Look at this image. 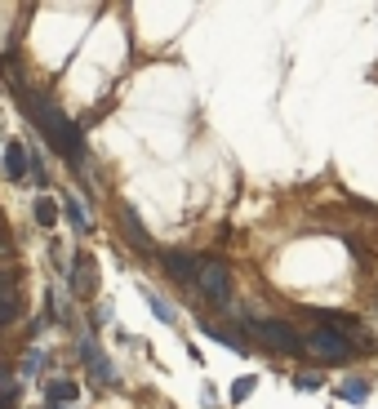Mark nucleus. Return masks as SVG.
I'll return each mask as SVG.
<instances>
[{"label":"nucleus","instance_id":"nucleus-1","mask_svg":"<svg viewBox=\"0 0 378 409\" xmlns=\"http://www.w3.org/2000/svg\"><path fill=\"white\" fill-rule=\"evenodd\" d=\"M27 107H31L36 125H41V134L50 138V142H54V147L63 151V156H71V161H80V156H85L80 129L71 125V120H67L63 112H58V107H50V103H45V98H36V94H31V98H27Z\"/></svg>","mask_w":378,"mask_h":409},{"label":"nucleus","instance_id":"nucleus-2","mask_svg":"<svg viewBox=\"0 0 378 409\" xmlns=\"http://www.w3.org/2000/svg\"><path fill=\"white\" fill-rule=\"evenodd\" d=\"M245 320H249V329L259 334L263 343H272V347H276V352H294V347H303V339L294 334V325L272 320V316H259V311H245Z\"/></svg>","mask_w":378,"mask_h":409},{"label":"nucleus","instance_id":"nucleus-3","mask_svg":"<svg viewBox=\"0 0 378 409\" xmlns=\"http://www.w3.org/2000/svg\"><path fill=\"white\" fill-rule=\"evenodd\" d=\"M303 347H307L316 360H347V356H351V343H347L338 329H316Z\"/></svg>","mask_w":378,"mask_h":409},{"label":"nucleus","instance_id":"nucleus-4","mask_svg":"<svg viewBox=\"0 0 378 409\" xmlns=\"http://www.w3.org/2000/svg\"><path fill=\"white\" fill-rule=\"evenodd\" d=\"M196 285L205 290V298H214V303H227L231 298V272L223 267V262H205V267L196 272Z\"/></svg>","mask_w":378,"mask_h":409},{"label":"nucleus","instance_id":"nucleus-5","mask_svg":"<svg viewBox=\"0 0 378 409\" xmlns=\"http://www.w3.org/2000/svg\"><path fill=\"white\" fill-rule=\"evenodd\" d=\"M80 356H85V365H94V374H99L103 382H112V365H107V356L99 352V343H85Z\"/></svg>","mask_w":378,"mask_h":409},{"label":"nucleus","instance_id":"nucleus-6","mask_svg":"<svg viewBox=\"0 0 378 409\" xmlns=\"http://www.w3.org/2000/svg\"><path fill=\"white\" fill-rule=\"evenodd\" d=\"M165 267L174 272L178 281H187V276H196V272H201V267H196V258H191V254H178V249H174V254H165Z\"/></svg>","mask_w":378,"mask_h":409},{"label":"nucleus","instance_id":"nucleus-7","mask_svg":"<svg viewBox=\"0 0 378 409\" xmlns=\"http://www.w3.org/2000/svg\"><path fill=\"white\" fill-rule=\"evenodd\" d=\"M5 174L9 178H27V151H22L18 142H9V151H5Z\"/></svg>","mask_w":378,"mask_h":409},{"label":"nucleus","instance_id":"nucleus-8","mask_svg":"<svg viewBox=\"0 0 378 409\" xmlns=\"http://www.w3.org/2000/svg\"><path fill=\"white\" fill-rule=\"evenodd\" d=\"M94 285H99V267H94L89 258H76V290H80V294H89Z\"/></svg>","mask_w":378,"mask_h":409},{"label":"nucleus","instance_id":"nucleus-9","mask_svg":"<svg viewBox=\"0 0 378 409\" xmlns=\"http://www.w3.org/2000/svg\"><path fill=\"white\" fill-rule=\"evenodd\" d=\"M205 334H210V339H218L223 347H236V352L245 347V343H240V334H236V329H223V325H205Z\"/></svg>","mask_w":378,"mask_h":409},{"label":"nucleus","instance_id":"nucleus-10","mask_svg":"<svg viewBox=\"0 0 378 409\" xmlns=\"http://www.w3.org/2000/svg\"><path fill=\"white\" fill-rule=\"evenodd\" d=\"M36 223H41V227H54V223H58V204H54L50 196L36 200Z\"/></svg>","mask_w":378,"mask_h":409},{"label":"nucleus","instance_id":"nucleus-11","mask_svg":"<svg viewBox=\"0 0 378 409\" xmlns=\"http://www.w3.org/2000/svg\"><path fill=\"white\" fill-rule=\"evenodd\" d=\"M14 316H18V298H14V290H5V285H0V325L14 320Z\"/></svg>","mask_w":378,"mask_h":409},{"label":"nucleus","instance_id":"nucleus-12","mask_svg":"<svg viewBox=\"0 0 378 409\" xmlns=\"http://www.w3.org/2000/svg\"><path fill=\"white\" fill-rule=\"evenodd\" d=\"M67 214H71V223H76V232H85L89 227V214H85V204L76 196H67Z\"/></svg>","mask_w":378,"mask_h":409},{"label":"nucleus","instance_id":"nucleus-13","mask_svg":"<svg viewBox=\"0 0 378 409\" xmlns=\"http://www.w3.org/2000/svg\"><path fill=\"white\" fill-rule=\"evenodd\" d=\"M147 307H152V311H156V316H161V320H174V307H169L165 298H156L152 290H147Z\"/></svg>","mask_w":378,"mask_h":409},{"label":"nucleus","instance_id":"nucleus-14","mask_svg":"<svg viewBox=\"0 0 378 409\" xmlns=\"http://www.w3.org/2000/svg\"><path fill=\"white\" fill-rule=\"evenodd\" d=\"M76 382H54V392H50V401H76Z\"/></svg>","mask_w":378,"mask_h":409},{"label":"nucleus","instance_id":"nucleus-15","mask_svg":"<svg viewBox=\"0 0 378 409\" xmlns=\"http://www.w3.org/2000/svg\"><path fill=\"white\" fill-rule=\"evenodd\" d=\"M365 392H370V387H365L361 378H351V382H343V401H365Z\"/></svg>","mask_w":378,"mask_h":409},{"label":"nucleus","instance_id":"nucleus-16","mask_svg":"<svg viewBox=\"0 0 378 409\" xmlns=\"http://www.w3.org/2000/svg\"><path fill=\"white\" fill-rule=\"evenodd\" d=\"M254 392V378H240L236 387H231V401H245V396Z\"/></svg>","mask_w":378,"mask_h":409}]
</instances>
